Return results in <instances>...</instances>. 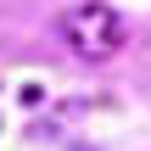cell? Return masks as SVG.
Listing matches in <instances>:
<instances>
[{
	"label": "cell",
	"instance_id": "cell-1",
	"mask_svg": "<svg viewBox=\"0 0 151 151\" xmlns=\"http://www.w3.org/2000/svg\"><path fill=\"white\" fill-rule=\"evenodd\" d=\"M56 28H62L67 50L84 56V62H106V56L123 50V17H118L106 0H78V6H67Z\"/></svg>",
	"mask_w": 151,
	"mask_h": 151
}]
</instances>
